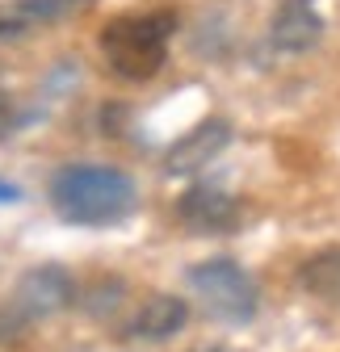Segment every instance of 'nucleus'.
<instances>
[{
    "label": "nucleus",
    "instance_id": "obj_11",
    "mask_svg": "<svg viewBox=\"0 0 340 352\" xmlns=\"http://www.w3.org/2000/svg\"><path fill=\"white\" fill-rule=\"evenodd\" d=\"M17 197V189H9V185H0V201H13Z\"/></svg>",
    "mask_w": 340,
    "mask_h": 352
},
{
    "label": "nucleus",
    "instance_id": "obj_2",
    "mask_svg": "<svg viewBox=\"0 0 340 352\" xmlns=\"http://www.w3.org/2000/svg\"><path fill=\"white\" fill-rule=\"evenodd\" d=\"M177 34V13L156 9V13H122L101 25V55L118 80L143 84L160 76L168 63V42Z\"/></svg>",
    "mask_w": 340,
    "mask_h": 352
},
{
    "label": "nucleus",
    "instance_id": "obj_1",
    "mask_svg": "<svg viewBox=\"0 0 340 352\" xmlns=\"http://www.w3.org/2000/svg\"><path fill=\"white\" fill-rule=\"evenodd\" d=\"M135 181L114 164H63L51 176V206L76 227H114L135 210Z\"/></svg>",
    "mask_w": 340,
    "mask_h": 352
},
{
    "label": "nucleus",
    "instance_id": "obj_7",
    "mask_svg": "<svg viewBox=\"0 0 340 352\" xmlns=\"http://www.w3.org/2000/svg\"><path fill=\"white\" fill-rule=\"evenodd\" d=\"M269 42L286 55H307L323 42V17L315 0H281L273 21H269Z\"/></svg>",
    "mask_w": 340,
    "mask_h": 352
},
{
    "label": "nucleus",
    "instance_id": "obj_8",
    "mask_svg": "<svg viewBox=\"0 0 340 352\" xmlns=\"http://www.w3.org/2000/svg\"><path fill=\"white\" fill-rule=\"evenodd\" d=\"M189 323V306L177 298V294H151L135 306V315L126 319V340H147V344H160V340H173L181 327Z\"/></svg>",
    "mask_w": 340,
    "mask_h": 352
},
{
    "label": "nucleus",
    "instance_id": "obj_9",
    "mask_svg": "<svg viewBox=\"0 0 340 352\" xmlns=\"http://www.w3.org/2000/svg\"><path fill=\"white\" fill-rule=\"evenodd\" d=\"M299 285H303L311 298L340 306V243L319 248L315 256H307V260L299 264Z\"/></svg>",
    "mask_w": 340,
    "mask_h": 352
},
{
    "label": "nucleus",
    "instance_id": "obj_6",
    "mask_svg": "<svg viewBox=\"0 0 340 352\" xmlns=\"http://www.w3.org/2000/svg\"><path fill=\"white\" fill-rule=\"evenodd\" d=\"M227 143H231V122L227 118H206V122H198L189 135H181L173 147L164 151V172L168 176H193Z\"/></svg>",
    "mask_w": 340,
    "mask_h": 352
},
{
    "label": "nucleus",
    "instance_id": "obj_3",
    "mask_svg": "<svg viewBox=\"0 0 340 352\" xmlns=\"http://www.w3.org/2000/svg\"><path fill=\"white\" fill-rule=\"evenodd\" d=\"M189 289L202 298V306L210 315L227 319V323H248L257 315V302H261V289L248 277V269H240V264L227 260V256L193 264L189 269Z\"/></svg>",
    "mask_w": 340,
    "mask_h": 352
},
{
    "label": "nucleus",
    "instance_id": "obj_5",
    "mask_svg": "<svg viewBox=\"0 0 340 352\" xmlns=\"http://www.w3.org/2000/svg\"><path fill=\"white\" fill-rule=\"evenodd\" d=\"M177 218L198 231V235H223V231H235L240 218H244V206L223 193V189H210V185H193L189 193L177 197Z\"/></svg>",
    "mask_w": 340,
    "mask_h": 352
},
{
    "label": "nucleus",
    "instance_id": "obj_10",
    "mask_svg": "<svg viewBox=\"0 0 340 352\" xmlns=\"http://www.w3.org/2000/svg\"><path fill=\"white\" fill-rule=\"evenodd\" d=\"M122 298H126V281L114 277V273H101V277H93L89 285H80V289H76L80 311H84V315H93V319L114 315L118 306H122Z\"/></svg>",
    "mask_w": 340,
    "mask_h": 352
},
{
    "label": "nucleus",
    "instance_id": "obj_4",
    "mask_svg": "<svg viewBox=\"0 0 340 352\" xmlns=\"http://www.w3.org/2000/svg\"><path fill=\"white\" fill-rule=\"evenodd\" d=\"M76 302V281L67 269H59V264H38V269L21 273V281L13 285L5 311L9 319L21 327V323H38V319H55L63 315L67 306Z\"/></svg>",
    "mask_w": 340,
    "mask_h": 352
}]
</instances>
